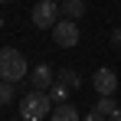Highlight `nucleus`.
<instances>
[{"label": "nucleus", "instance_id": "obj_1", "mask_svg": "<svg viewBox=\"0 0 121 121\" xmlns=\"http://www.w3.org/2000/svg\"><path fill=\"white\" fill-rule=\"evenodd\" d=\"M49 111H52V98H49L46 92H39V88L26 92V95L20 98V115L26 121H46Z\"/></svg>", "mask_w": 121, "mask_h": 121}, {"label": "nucleus", "instance_id": "obj_2", "mask_svg": "<svg viewBox=\"0 0 121 121\" xmlns=\"http://www.w3.org/2000/svg\"><path fill=\"white\" fill-rule=\"evenodd\" d=\"M26 75V56H23L20 49H0V79L7 82H20Z\"/></svg>", "mask_w": 121, "mask_h": 121}, {"label": "nucleus", "instance_id": "obj_3", "mask_svg": "<svg viewBox=\"0 0 121 121\" xmlns=\"http://www.w3.org/2000/svg\"><path fill=\"white\" fill-rule=\"evenodd\" d=\"M62 10L56 0H39L36 7H33V23H36V30H52L56 23H59Z\"/></svg>", "mask_w": 121, "mask_h": 121}, {"label": "nucleus", "instance_id": "obj_4", "mask_svg": "<svg viewBox=\"0 0 121 121\" xmlns=\"http://www.w3.org/2000/svg\"><path fill=\"white\" fill-rule=\"evenodd\" d=\"M52 39H56V46H62V49H72V46L79 43V26H75V20L62 17V20L52 26Z\"/></svg>", "mask_w": 121, "mask_h": 121}, {"label": "nucleus", "instance_id": "obj_5", "mask_svg": "<svg viewBox=\"0 0 121 121\" xmlns=\"http://www.w3.org/2000/svg\"><path fill=\"white\" fill-rule=\"evenodd\" d=\"M92 88H95L98 95H115V88H118L115 69H98V72L92 75Z\"/></svg>", "mask_w": 121, "mask_h": 121}, {"label": "nucleus", "instance_id": "obj_6", "mask_svg": "<svg viewBox=\"0 0 121 121\" xmlns=\"http://www.w3.org/2000/svg\"><path fill=\"white\" fill-rule=\"evenodd\" d=\"M52 82H56V72H52V65H46V62H39V65L30 72V85L39 88V92H46Z\"/></svg>", "mask_w": 121, "mask_h": 121}, {"label": "nucleus", "instance_id": "obj_7", "mask_svg": "<svg viewBox=\"0 0 121 121\" xmlns=\"http://www.w3.org/2000/svg\"><path fill=\"white\" fill-rule=\"evenodd\" d=\"M49 121H82V118H79V108H75V105H69V101H59V105H52V111H49Z\"/></svg>", "mask_w": 121, "mask_h": 121}, {"label": "nucleus", "instance_id": "obj_8", "mask_svg": "<svg viewBox=\"0 0 121 121\" xmlns=\"http://www.w3.org/2000/svg\"><path fill=\"white\" fill-rule=\"evenodd\" d=\"M62 17H69V20H79L82 13H85V0H62L59 3Z\"/></svg>", "mask_w": 121, "mask_h": 121}, {"label": "nucleus", "instance_id": "obj_9", "mask_svg": "<svg viewBox=\"0 0 121 121\" xmlns=\"http://www.w3.org/2000/svg\"><path fill=\"white\" fill-rule=\"evenodd\" d=\"M46 95L52 98V105H59V101H69V85H62V82L56 79L49 88H46Z\"/></svg>", "mask_w": 121, "mask_h": 121}, {"label": "nucleus", "instance_id": "obj_10", "mask_svg": "<svg viewBox=\"0 0 121 121\" xmlns=\"http://www.w3.org/2000/svg\"><path fill=\"white\" fill-rule=\"evenodd\" d=\"M95 111H101L105 118H111V115L118 111V105H115V95H98V105H95Z\"/></svg>", "mask_w": 121, "mask_h": 121}, {"label": "nucleus", "instance_id": "obj_11", "mask_svg": "<svg viewBox=\"0 0 121 121\" xmlns=\"http://www.w3.org/2000/svg\"><path fill=\"white\" fill-rule=\"evenodd\" d=\"M56 79H59L62 85H69V88H79V85H82V79H79V72H75V69H62Z\"/></svg>", "mask_w": 121, "mask_h": 121}, {"label": "nucleus", "instance_id": "obj_12", "mask_svg": "<svg viewBox=\"0 0 121 121\" xmlns=\"http://www.w3.org/2000/svg\"><path fill=\"white\" fill-rule=\"evenodd\" d=\"M17 82H7V79H0V105H10L13 101V95H17V88H13Z\"/></svg>", "mask_w": 121, "mask_h": 121}, {"label": "nucleus", "instance_id": "obj_13", "mask_svg": "<svg viewBox=\"0 0 121 121\" xmlns=\"http://www.w3.org/2000/svg\"><path fill=\"white\" fill-rule=\"evenodd\" d=\"M82 121H108V118H105L101 111H88V115H85V118H82Z\"/></svg>", "mask_w": 121, "mask_h": 121}, {"label": "nucleus", "instance_id": "obj_14", "mask_svg": "<svg viewBox=\"0 0 121 121\" xmlns=\"http://www.w3.org/2000/svg\"><path fill=\"white\" fill-rule=\"evenodd\" d=\"M111 46H115V49H121V26L111 33Z\"/></svg>", "mask_w": 121, "mask_h": 121}, {"label": "nucleus", "instance_id": "obj_15", "mask_svg": "<svg viewBox=\"0 0 121 121\" xmlns=\"http://www.w3.org/2000/svg\"><path fill=\"white\" fill-rule=\"evenodd\" d=\"M111 121H121V108H118V111H115V115H111Z\"/></svg>", "mask_w": 121, "mask_h": 121}, {"label": "nucleus", "instance_id": "obj_16", "mask_svg": "<svg viewBox=\"0 0 121 121\" xmlns=\"http://www.w3.org/2000/svg\"><path fill=\"white\" fill-rule=\"evenodd\" d=\"M13 121H26V118H23V115H20V118H13Z\"/></svg>", "mask_w": 121, "mask_h": 121}, {"label": "nucleus", "instance_id": "obj_17", "mask_svg": "<svg viewBox=\"0 0 121 121\" xmlns=\"http://www.w3.org/2000/svg\"><path fill=\"white\" fill-rule=\"evenodd\" d=\"M0 3H10V0H0Z\"/></svg>", "mask_w": 121, "mask_h": 121}, {"label": "nucleus", "instance_id": "obj_18", "mask_svg": "<svg viewBox=\"0 0 121 121\" xmlns=\"http://www.w3.org/2000/svg\"><path fill=\"white\" fill-rule=\"evenodd\" d=\"M0 26H3V17H0Z\"/></svg>", "mask_w": 121, "mask_h": 121}]
</instances>
